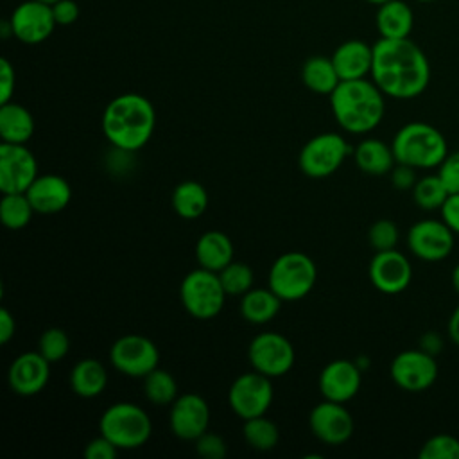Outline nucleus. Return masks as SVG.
I'll return each instance as SVG.
<instances>
[{
    "instance_id": "1",
    "label": "nucleus",
    "mask_w": 459,
    "mask_h": 459,
    "mask_svg": "<svg viewBox=\"0 0 459 459\" xmlns=\"http://www.w3.org/2000/svg\"><path fill=\"white\" fill-rule=\"evenodd\" d=\"M371 79L391 99H414L430 82V63L425 52L409 38H380L373 45Z\"/></svg>"
},
{
    "instance_id": "2",
    "label": "nucleus",
    "mask_w": 459,
    "mask_h": 459,
    "mask_svg": "<svg viewBox=\"0 0 459 459\" xmlns=\"http://www.w3.org/2000/svg\"><path fill=\"white\" fill-rule=\"evenodd\" d=\"M102 133L106 140L124 152L143 149L156 127L152 102L140 93H122L108 102L102 113Z\"/></svg>"
},
{
    "instance_id": "3",
    "label": "nucleus",
    "mask_w": 459,
    "mask_h": 459,
    "mask_svg": "<svg viewBox=\"0 0 459 459\" xmlns=\"http://www.w3.org/2000/svg\"><path fill=\"white\" fill-rule=\"evenodd\" d=\"M328 97L333 118L346 133L366 134L384 118L385 95L373 79L341 81Z\"/></svg>"
},
{
    "instance_id": "4",
    "label": "nucleus",
    "mask_w": 459,
    "mask_h": 459,
    "mask_svg": "<svg viewBox=\"0 0 459 459\" xmlns=\"http://www.w3.org/2000/svg\"><path fill=\"white\" fill-rule=\"evenodd\" d=\"M396 163L409 165L416 170L437 169L448 154L443 133L427 122H409L402 126L391 142Z\"/></svg>"
},
{
    "instance_id": "5",
    "label": "nucleus",
    "mask_w": 459,
    "mask_h": 459,
    "mask_svg": "<svg viewBox=\"0 0 459 459\" xmlns=\"http://www.w3.org/2000/svg\"><path fill=\"white\" fill-rule=\"evenodd\" d=\"M99 432L118 450L143 446L152 434V421L147 411L133 402H115L99 420Z\"/></svg>"
},
{
    "instance_id": "6",
    "label": "nucleus",
    "mask_w": 459,
    "mask_h": 459,
    "mask_svg": "<svg viewBox=\"0 0 459 459\" xmlns=\"http://www.w3.org/2000/svg\"><path fill=\"white\" fill-rule=\"evenodd\" d=\"M317 269L314 260L301 251L280 255L267 274V287L281 301L303 299L316 285Z\"/></svg>"
},
{
    "instance_id": "7",
    "label": "nucleus",
    "mask_w": 459,
    "mask_h": 459,
    "mask_svg": "<svg viewBox=\"0 0 459 459\" xmlns=\"http://www.w3.org/2000/svg\"><path fill=\"white\" fill-rule=\"evenodd\" d=\"M226 296L219 274L203 267L186 273L179 285V301L183 308L201 321L217 317L224 307Z\"/></svg>"
},
{
    "instance_id": "8",
    "label": "nucleus",
    "mask_w": 459,
    "mask_h": 459,
    "mask_svg": "<svg viewBox=\"0 0 459 459\" xmlns=\"http://www.w3.org/2000/svg\"><path fill=\"white\" fill-rule=\"evenodd\" d=\"M351 152L353 149L342 134L319 133L301 147L298 165L305 176L312 179H325L337 172Z\"/></svg>"
},
{
    "instance_id": "9",
    "label": "nucleus",
    "mask_w": 459,
    "mask_h": 459,
    "mask_svg": "<svg viewBox=\"0 0 459 459\" xmlns=\"http://www.w3.org/2000/svg\"><path fill=\"white\" fill-rule=\"evenodd\" d=\"M251 368L269 378L287 375L296 360L292 342L278 332L256 333L247 348Z\"/></svg>"
},
{
    "instance_id": "10",
    "label": "nucleus",
    "mask_w": 459,
    "mask_h": 459,
    "mask_svg": "<svg viewBox=\"0 0 459 459\" xmlns=\"http://www.w3.org/2000/svg\"><path fill=\"white\" fill-rule=\"evenodd\" d=\"M111 366L131 378H143L160 366V350L145 335L127 333L118 337L109 348Z\"/></svg>"
},
{
    "instance_id": "11",
    "label": "nucleus",
    "mask_w": 459,
    "mask_h": 459,
    "mask_svg": "<svg viewBox=\"0 0 459 459\" xmlns=\"http://www.w3.org/2000/svg\"><path fill=\"white\" fill-rule=\"evenodd\" d=\"M271 380L273 378L253 369L249 373L238 375L231 382L228 391V403L242 421L247 418L267 414L274 398Z\"/></svg>"
},
{
    "instance_id": "12",
    "label": "nucleus",
    "mask_w": 459,
    "mask_h": 459,
    "mask_svg": "<svg viewBox=\"0 0 459 459\" xmlns=\"http://www.w3.org/2000/svg\"><path fill=\"white\" fill-rule=\"evenodd\" d=\"M437 362L434 355L414 348L400 351L389 366L393 382L407 393L427 391L437 378Z\"/></svg>"
},
{
    "instance_id": "13",
    "label": "nucleus",
    "mask_w": 459,
    "mask_h": 459,
    "mask_svg": "<svg viewBox=\"0 0 459 459\" xmlns=\"http://www.w3.org/2000/svg\"><path fill=\"white\" fill-rule=\"evenodd\" d=\"M454 242L455 233L443 222V219H421L407 231L409 251L423 262H441L448 258Z\"/></svg>"
},
{
    "instance_id": "14",
    "label": "nucleus",
    "mask_w": 459,
    "mask_h": 459,
    "mask_svg": "<svg viewBox=\"0 0 459 459\" xmlns=\"http://www.w3.org/2000/svg\"><path fill=\"white\" fill-rule=\"evenodd\" d=\"M308 429L321 443L337 446L351 437L355 423L344 403L325 398L312 407L308 414Z\"/></svg>"
},
{
    "instance_id": "15",
    "label": "nucleus",
    "mask_w": 459,
    "mask_h": 459,
    "mask_svg": "<svg viewBox=\"0 0 459 459\" xmlns=\"http://www.w3.org/2000/svg\"><path fill=\"white\" fill-rule=\"evenodd\" d=\"M368 276L377 290L394 296L411 285L412 265L411 260L396 247L375 251L368 267Z\"/></svg>"
},
{
    "instance_id": "16",
    "label": "nucleus",
    "mask_w": 459,
    "mask_h": 459,
    "mask_svg": "<svg viewBox=\"0 0 459 459\" xmlns=\"http://www.w3.org/2000/svg\"><path fill=\"white\" fill-rule=\"evenodd\" d=\"M38 178V161L25 143L0 145V190L25 192Z\"/></svg>"
},
{
    "instance_id": "17",
    "label": "nucleus",
    "mask_w": 459,
    "mask_h": 459,
    "mask_svg": "<svg viewBox=\"0 0 459 459\" xmlns=\"http://www.w3.org/2000/svg\"><path fill=\"white\" fill-rule=\"evenodd\" d=\"M210 407L208 402L197 393L178 394L170 403L169 427L172 434L183 441H195L208 430Z\"/></svg>"
},
{
    "instance_id": "18",
    "label": "nucleus",
    "mask_w": 459,
    "mask_h": 459,
    "mask_svg": "<svg viewBox=\"0 0 459 459\" xmlns=\"http://www.w3.org/2000/svg\"><path fill=\"white\" fill-rule=\"evenodd\" d=\"M13 36L25 45L43 43L56 29L52 5L39 0L22 2L11 14Z\"/></svg>"
},
{
    "instance_id": "19",
    "label": "nucleus",
    "mask_w": 459,
    "mask_h": 459,
    "mask_svg": "<svg viewBox=\"0 0 459 459\" xmlns=\"http://www.w3.org/2000/svg\"><path fill=\"white\" fill-rule=\"evenodd\" d=\"M50 378V362L36 350L20 353L7 369V384L20 396L41 393Z\"/></svg>"
},
{
    "instance_id": "20",
    "label": "nucleus",
    "mask_w": 459,
    "mask_h": 459,
    "mask_svg": "<svg viewBox=\"0 0 459 459\" xmlns=\"http://www.w3.org/2000/svg\"><path fill=\"white\" fill-rule=\"evenodd\" d=\"M362 384V369L355 360H330L319 373V391L323 398L346 403L359 393Z\"/></svg>"
},
{
    "instance_id": "21",
    "label": "nucleus",
    "mask_w": 459,
    "mask_h": 459,
    "mask_svg": "<svg viewBox=\"0 0 459 459\" xmlns=\"http://www.w3.org/2000/svg\"><path fill=\"white\" fill-rule=\"evenodd\" d=\"M25 194L34 212L41 215L59 213L72 201L70 183L57 174H38Z\"/></svg>"
},
{
    "instance_id": "22",
    "label": "nucleus",
    "mask_w": 459,
    "mask_h": 459,
    "mask_svg": "<svg viewBox=\"0 0 459 459\" xmlns=\"http://www.w3.org/2000/svg\"><path fill=\"white\" fill-rule=\"evenodd\" d=\"M332 61L341 81L368 77L373 65V45L362 39H348L333 50Z\"/></svg>"
},
{
    "instance_id": "23",
    "label": "nucleus",
    "mask_w": 459,
    "mask_h": 459,
    "mask_svg": "<svg viewBox=\"0 0 459 459\" xmlns=\"http://www.w3.org/2000/svg\"><path fill=\"white\" fill-rule=\"evenodd\" d=\"M195 262L199 267L219 273L230 262H233V242L231 238L221 230L204 231L195 242Z\"/></svg>"
},
{
    "instance_id": "24",
    "label": "nucleus",
    "mask_w": 459,
    "mask_h": 459,
    "mask_svg": "<svg viewBox=\"0 0 459 459\" xmlns=\"http://www.w3.org/2000/svg\"><path fill=\"white\" fill-rule=\"evenodd\" d=\"M355 165L369 176H385L396 165L391 143L380 138H364L353 149Z\"/></svg>"
},
{
    "instance_id": "25",
    "label": "nucleus",
    "mask_w": 459,
    "mask_h": 459,
    "mask_svg": "<svg viewBox=\"0 0 459 459\" xmlns=\"http://www.w3.org/2000/svg\"><path fill=\"white\" fill-rule=\"evenodd\" d=\"M375 23L380 38H409L414 25V14L412 9L403 0H391L378 5Z\"/></svg>"
},
{
    "instance_id": "26",
    "label": "nucleus",
    "mask_w": 459,
    "mask_h": 459,
    "mask_svg": "<svg viewBox=\"0 0 459 459\" xmlns=\"http://www.w3.org/2000/svg\"><path fill=\"white\" fill-rule=\"evenodd\" d=\"M32 113L18 102L0 104V138L7 143H27L34 134Z\"/></svg>"
},
{
    "instance_id": "27",
    "label": "nucleus",
    "mask_w": 459,
    "mask_h": 459,
    "mask_svg": "<svg viewBox=\"0 0 459 459\" xmlns=\"http://www.w3.org/2000/svg\"><path fill=\"white\" fill-rule=\"evenodd\" d=\"M70 389L81 398H95L108 385V371L97 359H81L74 364L70 377Z\"/></svg>"
},
{
    "instance_id": "28",
    "label": "nucleus",
    "mask_w": 459,
    "mask_h": 459,
    "mask_svg": "<svg viewBox=\"0 0 459 459\" xmlns=\"http://www.w3.org/2000/svg\"><path fill=\"white\" fill-rule=\"evenodd\" d=\"M281 303L283 301L269 287H253L240 296L238 310L247 323L265 325L278 316Z\"/></svg>"
},
{
    "instance_id": "29",
    "label": "nucleus",
    "mask_w": 459,
    "mask_h": 459,
    "mask_svg": "<svg viewBox=\"0 0 459 459\" xmlns=\"http://www.w3.org/2000/svg\"><path fill=\"white\" fill-rule=\"evenodd\" d=\"M172 210L186 221L199 219L208 208V192L206 188L194 179L181 181L174 186L170 195Z\"/></svg>"
},
{
    "instance_id": "30",
    "label": "nucleus",
    "mask_w": 459,
    "mask_h": 459,
    "mask_svg": "<svg viewBox=\"0 0 459 459\" xmlns=\"http://www.w3.org/2000/svg\"><path fill=\"white\" fill-rule=\"evenodd\" d=\"M301 81L310 91L317 95H330L341 82V77L332 57L312 56L301 66Z\"/></svg>"
},
{
    "instance_id": "31",
    "label": "nucleus",
    "mask_w": 459,
    "mask_h": 459,
    "mask_svg": "<svg viewBox=\"0 0 459 459\" xmlns=\"http://www.w3.org/2000/svg\"><path fill=\"white\" fill-rule=\"evenodd\" d=\"M242 436L253 450L269 452L278 445L280 430L273 420H269L265 414H262V416L244 420Z\"/></svg>"
},
{
    "instance_id": "32",
    "label": "nucleus",
    "mask_w": 459,
    "mask_h": 459,
    "mask_svg": "<svg viewBox=\"0 0 459 459\" xmlns=\"http://www.w3.org/2000/svg\"><path fill=\"white\" fill-rule=\"evenodd\" d=\"M34 208L27 197L25 192H7L2 194V201H0V219L2 224L7 230H22L25 228L32 215H34Z\"/></svg>"
},
{
    "instance_id": "33",
    "label": "nucleus",
    "mask_w": 459,
    "mask_h": 459,
    "mask_svg": "<svg viewBox=\"0 0 459 459\" xmlns=\"http://www.w3.org/2000/svg\"><path fill=\"white\" fill-rule=\"evenodd\" d=\"M143 394L154 405H170L178 398V382L163 368H154L143 378Z\"/></svg>"
},
{
    "instance_id": "34",
    "label": "nucleus",
    "mask_w": 459,
    "mask_h": 459,
    "mask_svg": "<svg viewBox=\"0 0 459 459\" xmlns=\"http://www.w3.org/2000/svg\"><path fill=\"white\" fill-rule=\"evenodd\" d=\"M411 192H412V199H414L416 206H420L421 210H427V212L439 210L443 206V203L446 201V197L450 195L448 188L445 186V183L441 181L437 172L418 178V181Z\"/></svg>"
},
{
    "instance_id": "35",
    "label": "nucleus",
    "mask_w": 459,
    "mask_h": 459,
    "mask_svg": "<svg viewBox=\"0 0 459 459\" xmlns=\"http://www.w3.org/2000/svg\"><path fill=\"white\" fill-rule=\"evenodd\" d=\"M217 274H219L221 283L228 296H242L249 289H253L255 274H253V269L244 262L233 260L224 269H221Z\"/></svg>"
},
{
    "instance_id": "36",
    "label": "nucleus",
    "mask_w": 459,
    "mask_h": 459,
    "mask_svg": "<svg viewBox=\"0 0 459 459\" xmlns=\"http://www.w3.org/2000/svg\"><path fill=\"white\" fill-rule=\"evenodd\" d=\"M38 351L50 362L63 360L70 351V337L63 328H47L38 339Z\"/></svg>"
},
{
    "instance_id": "37",
    "label": "nucleus",
    "mask_w": 459,
    "mask_h": 459,
    "mask_svg": "<svg viewBox=\"0 0 459 459\" xmlns=\"http://www.w3.org/2000/svg\"><path fill=\"white\" fill-rule=\"evenodd\" d=\"M420 459H459V439L441 432L430 436L418 452Z\"/></svg>"
},
{
    "instance_id": "38",
    "label": "nucleus",
    "mask_w": 459,
    "mask_h": 459,
    "mask_svg": "<svg viewBox=\"0 0 459 459\" xmlns=\"http://www.w3.org/2000/svg\"><path fill=\"white\" fill-rule=\"evenodd\" d=\"M400 238V230L391 219H378L368 230V242L375 251L394 249Z\"/></svg>"
},
{
    "instance_id": "39",
    "label": "nucleus",
    "mask_w": 459,
    "mask_h": 459,
    "mask_svg": "<svg viewBox=\"0 0 459 459\" xmlns=\"http://www.w3.org/2000/svg\"><path fill=\"white\" fill-rule=\"evenodd\" d=\"M195 452L204 459H224L228 454V445L222 436L206 430L194 441Z\"/></svg>"
},
{
    "instance_id": "40",
    "label": "nucleus",
    "mask_w": 459,
    "mask_h": 459,
    "mask_svg": "<svg viewBox=\"0 0 459 459\" xmlns=\"http://www.w3.org/2000/svg\"><path fill=\"white\" fill-rule=\"evenodd\" d=\"M437 176L441 178L450 194L459 192V149L445 156V160L437 167Z\"/></svg>"
},
{
    "instance_id": "41",
    "label": "nucleus",
    "mask_w": 459,
    "mask_h": 459,
    "mask_svg": "<svg viewBox=\"0 0 459 459\" xmlns=\"http://www.w3.org/2000/svg\"><path fill=\"white\" fill-rule=\"evenodd\" d=\"M82 455L86 459H115L118 455V448L106 436L99 434L84 446Z\"/></svg>"
},
{
    "instance_id": "42",
    "label": "nucleus",
    "mask_w": 459,
    "mask_h": 459,
    "mask_svg": "<svg viewBox=\"0 0 459 459\" xmlns=\"http://www.w3.org/2000/svg\"><path fill=\"white\" fill-rule=\"evenodd\" d=\"M14 84H16L14 66L11 65L9 59L2 57L0 59V104L9 102L13 99Z\"/></svg>"
},
{
    "instance_id": "43",
    "label": "nucleus",
    "mask_w": 459,
    "mask_h": 459,
    "mask_svg": "<svg viewBox=\"0 0 459 459\" xmlns=\"http://www.w3.org/2000/svg\"><path fill=\"white\" fill-rule=\"evenodd\" d=\"M389 178H391V183L396 190H412V186L418 181L416 169H412L409 165H403V163H396L391 169Z\"/></svg>"
},
{
    "instance_id": "44",
    "label": "nucleus",
    "mask_w": 459,
    "mask_h": 459,
    "mask_svg": "<svg viewBox=\"0 0 459 459\" xmlns=\"http://www.w3.org/2000/svg\"><path fill=\"white\" fill-rule=\"evenodd\" d=\"M52 13H54L56 23L66 27L77 22L79 5L74 0H57L56 4H52Z\"/></svg>"
},
{
    "instance_id": "45",
    "label": "nucleus",
    "mask_w": 459,
    "mask_h": 459,
    "mask_svg": "<svg viewBox=\"0 0 459 459\" xmlns=\"http://www.w3.org/2000/svg\"><path fill=\"white\" fill-rule=\"evenodd\" d=\"M441 212V219L443 222L455 233L459 235V192L457 194H450L446 197V201L443 203V206L439 208Z\"/></svg>"
},
{
    "instance_id": "46",
    "label": "nucleus",
    "mask_w": 459,
    "mask_h": 459,
    "mask_svg": "<svg viewBox=\"0 0 459 459\" xmlns=\"http://www.w3.org/2000/svg\"><path fill=\"white\" fill-rule=\"evenodd\" d=\"M16 333V321L13 314L2 307L0 308V344H7Z\"/></svg>"
},
{
    "instance_id": "47",
    "label": "nucleus",
    "mask_w": 459,
    "mask_h": 459,
    "mask_svg": "<svg viewBox=\"0 0 459 459\" xmlns=\"http://www.w3.org/2000/svg\"><path fill=\"white\" fill-rule=\"evenodd\" d=\"M420 350L427 351L429 355H437L441 350H443V339L439 333L436 332H425L421 337H420Z\"/></svg>"
},
{
    "instance_id": "48",
    "label": "nucleus",
    "mask_w": 459,
    "mask_h": 459,
    "mask_svg": "<svg viewBox=\"0 0 459 459\" xmlns=\"http://www.w3.org/2000/svg\"><path fill=\"white\" fill-rule=\"evenodd\" d=\"M446 332H448V337L452 339V342L459 346V305L454 308V312L448 317Z\"/></svg>"
},
{
    "instance_id": "49",
    "label": "nucleus",
    "mask_w": 459,
    "mask_h": 459,
    "mask_svg": "<svg viewBox=\"0 0 459 459\" xmlns=\"http://www.w3.org/2000/svg\"><path fill=\"white\" fill-rule=\"evenodd\" d=\"M450 280H452V287H454V290L459 294V264H455V267L452 269V276H450Z\"/></svg>"
},
{
    "instance_id": "50",
    "label": "nucleus",
    "mask_w": 459,
    "mask_h": 459,
    "mask_svg": "<svg viewBox=\"0 0 459 459\" xmlns=\"http://www.w3.org/2000/svg\"><path fill=\"white\" fill-rule=\"evenodd\" d=\"M355 364L364 371L368 366H369V360H368V357H364V355H360V357H357L355 359Z\"/></svg>"
},
{
    "instance_id": "51",
    "label": "nucleus",
    "mask_w": 459,
    "mask_h": 459,
    "mask_svg": "<svg viewBox=\"0 0 459 459\" xmlns=\"http://www.w3.org/2000/svg\"><path fill=\"white\" fill-rule=\"evenodd\" d=\"M366 2H369V4H375V5H382V4H385V2H391V0H366Z\"/></svg>"
},
{
    "instance_id": "52",
    "label": "nucleus",
    "mask_w": 459,
    "mask_h": 459,
    "mask_svg": "<svg viewBox=\"0 0 459 459\" xmlns=\"http://www.w3.org/2000/svg\"><path fill=\"white\" fill-rule=\"evenodd\" d=\"M39 2H45V4H48V5H52V4H56L57 0H39Z\"/></svg>"
},
{
    "instance_id": "53",
    "label": "nucleus",
    "mask_w": 459,
    "mask_h": 459,
    "mask_svg": "<svg viewBox=\"0 0 459 459\" xmlns=\"http://www.w3.org/2000/svg\"><path fill=\"white\" fill-rule=\"evenodd\" d=\"M418 2H423V4H429V2H436V0H418Z\"/></svg>"
}]
</instances>
